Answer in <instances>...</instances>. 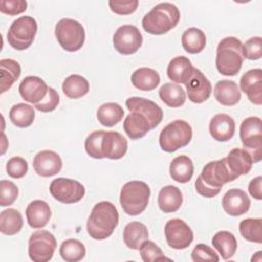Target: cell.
Instances as JSON below:
<instances>
[{
	"label": "cell",
	"instance_id": "obj_13",
	"mask_svg": "<svg viewBox=\"0 0 262 262\" xmlns=\"http://www.w3.org/2000/svg\"><path fill=\"white\" fill-rule=\"evenodd\" d=\"M165 236L168 246L175 250L186 249L193 241L191 228L179 218H173L167 221L165 225Z\"/></svg>",
	"mask_w": 262,
	"mask_h": 262
},
{
	"label": "cell",
	"instance_id": "obj_22",
	"mask_svg": "<svg viewBox=\"0 0 262 262\" xmlns=\"http://www.w3.org/2000/svg\"><path fill=\"white\" fill-rule=\"evenodd\" d=\"M26 216L32 228H42L51 217V209L45 201L35 200L27 206Z\"/></svg>",
	"mask_w": 262,
	"mask_h": 262
},
{
	"label": "cell",
	"instance_id": "obj_32",
	"mask_svg": "<svg viewBox=\"0 0 262 262\" xmlns=\"http://www.w3.org/2000/svg\"><path fill=\"white\" fill-rule=\"evenodd\" d=\"M213 247L218 251L221 258L227 260L231 258L236 251L237 242L235 236L226 230L218 231L212 238Z\"/></svg>",
	"mask_w": 262,
	"mask_h": 262
},
{
	"label": "cell",
	"instance_id": "obj_31",
	"mask_svg": "<svg viewBox=\"0 0 262 262\" xmlns=\"http://www.w3.org/2000/svg\"><path fill=\"white\" fill-rule=\"evenodd\" d=\"M159 96L161 100L170 107H180L186 100V93L184 89L175 83H165L159 89Z\"/></svg>",
	"mask_w": 262,
	"mask_h": 262
},
{
	"label": "cell",
	"instance_id": "obj_34",
	"mask_svg": "<svg viewBox=\"0 0 262 262\" xmlns=\"http://www.w3.org/2000/svg\"><path fill=\"white\" fill-rule=\"evenodd\" d=\"M23 216L19 211L8 208L0 214V231L5 235H14L23 228Z\"/></svg>",
	"mask_w": 262,
	"mask_h": 262
},
{
	"label": "cell",
	"instance_id": "obj_14",
	"mask_svg": "<svg viewBox=\"0 0 262 262\" xmlns=\"http://www.w3.org/2000/svg\"><path fill=\"white\" fill-rule=\"evenodd\" d=\"M188 99L194 103H202L206 101L212 92L211 82L199 70L193 69V72L185 83Z\"/></svg>",
	"mask_w": 262,
	"mask_h": 262
},
{
	"label": "cell",
	"instance_id": "obj_4",
	"mask_svg": "<svg viewBox=\"0 0 262 262\" xmlns=\"http://www.w3.org/2000/svg\"><path fill=\"white\" fill-rule=\"evenodd\" d=\"M149 196V186L143 181L133 180L125 183L121 188L120 204L126 214L136 216L146 209Z\"/></svg>",
	"mask_w": 262,
	"mask_h": 262
},
{
	"label": "cell",
	"instance_id": "obj_1",
	"mask_svg": "<svg viewBox=\"0 0 262 262\" xmlns=\"http://www.w3.org/2000/svg\"><path fill=\"white\" fill-rule=\"evenodd\" d=\"M119 223V213L115 205L107 201L97 203L87 220V232L93 239L110 237Z\"/></svg>",
	"mask_w": 262,
	"mask_h": 262
},
{
	"label": "cell",
	"instance_id": "obj_29",
	"mask_svg": "<svg viewBox=\"0 0 262 262\" xmlns=\"http://www.w3.org/2000/svg\"><path fill=\"white\" fill-rule=\"evenodd\" d=\"M169 172L171 178L179 183L188 182L193 175V164L189 157L178 156L172 160Z\"/></svg>",
	"mask_w": 262,
	"mask_h": 262
},
{
	"label": "cell",
	"instance_id": "obj_17",
	"mask_svg": "<svg viewBox=\"0 0 262 262\" xmlns=\"http://www.w3.org/2000/svg\"><path fill=\"white\" fill-rule=\"evenodd\" d=\"M241 90L249 100L257 105L262 104V70L252 69L246 72L239 80Z\"/></svg>",
	"mask_w": 262,
	"mask_h": 262
},
{
	"label": "cell",
	"instance_id": "obj_6",
	"mask_svg": "<svg viewBox=\"0 0 262 262\" xmlns=\"http://www.w3.org/2000/svg\"><path fill=\"white\" fill-rule=\"evenodd\" d=\"M239 138L254 163L262 158V120L259 117L246 118L239 127Z\"/></svg>",
	"mask_w": 262,
	"mask_h": 262
},
{
	"label": "cell",
	"instance_id": "obj_23",
	"mask_svg": "<svg viewBox=\"0 0 262 262\" xmlns=\"http://www.w3.org/2000/svg\"><path fill=\"white\" fill-rule=\"evenodd\" d=\"M214 96L222 105L232 106L236 104L241 98V90L234 81L220 80L214 87Z\"/></svg>",
	"mask_w": 262,
	"mask_h": 262
},
{
	"label": "cell",
	"instance_id": "obj_43",
	"mask_svg": "<svg viewBox=\"0 0 262 262\" xmlns=\"http://www.w3.org/2000/svg\"><path fill=\"white\" fill-rule=\"evenodd\" d=\"M18 196L17 186L9 180H1L0 182V206L6 207L12 205Z\"/></svg>",
	"mask_w": 262,
	"mask_h": 262
},
{
	"label": "cell",
	"instance_id": "obj_52",
	"mask_svg": "<svg viewBox=\"0 0 262 262\" xmlns=\"http://www.w3.org/2000/svg\"><path fill=\"white\" fill-rule=\"evenodd\" d=\"M256 255H257V257H252V261H255V260H258V261H261V251H258L257 253H256Z\"/></svg>",
	"mask_w": 262,
	"mask_h": 262
},
{
	"label": "cell",
	"instance_id": "obj_27",
	"mask_svg": "<svg viewBox=\"0 0 262 262\" xmlns=\"http://www.w3.org/2000/svg\"><path fill=\"white\" fill-rule=\"evenodd\" d=\"M225 159L229 169L238 177L249 173L254 163L251 155L244 148L231 149Z\"/></svg>",
	"mask_w": 262,
	"mask_h": 262
},
{
	"label": "cell",
	"instance_id": "obj_28",
	"mask_svg": "<svg viewBox=\"0 0 262 262\" xmlns=\"http://www.w3.org/2000/svg\"><path fill=\"white\" fill-rule=\"evenodd\" d=\"M147 238V227L139 221H132L124 228L123 239L125 245L131 250H138L140 245Z\"/></svg>",
	"mask_w": 262,
	"mask_h": 262
},
{
	"label": "cell",
	"instance_id": "obj_15",
	"mask_svg": "<svg viewBox=\"0 0 262 262\" xmlns=\"http://www.w3.org/2000/svg\"><path fill=\"white\" fill-rule=\"evenodd\" d=\"M33 168L39 176L51 177L60 172L62 161L57 152L45 149L34 157Z\"/></svg>",
	"mask_w": 262,
	"mask_h": 262
},
{
	"label": "cell",
	"instance_id": "obj_42",
	"mask_svg": "<svg viewBox=\"0 0 262 262\" xmlns=\"http://www.w3.org/2000/svg\"><path fill=\"white\" fill-rule=\"evenodd\" d=\"M139 253L141 259L144 262H152V261H160V260H169L164 256L162 250L151 241L145 239L139 247Z\"/></svg>",
	"mask_w": 262,
	"mask_h": 262
},
{
	"label": "cell",
	"instance_id": "obj_8",
	"mask_svg": "<svg viewBox=\"0 0 262 262\" xmlns=\"http://www.w3.org/2000/svg\"><path fill=\"white\" fill-rule=\"evenodd\" d=\"M37 21L32 16H20L9 27L7 41L16 50L28 49L34 42L37 33Z\"/></svg>",
	"mask_w": 262,
	"mask_h": 262
},
{
	"label": "cell",
	"instance_id": "obj_50",
	"mask_svg": "<svg viewBox=\"0 0 262 262\" xmlns=\"http://www.w3.org/2000/svg\"><path fill=\"white\" fill-rule=\"evenodd\" d=\"M194 186H195V190L199 194H201L202 196H205V198H214L216 196L221 188H215V187H211V186H208L201 178V176H199L195 180V183H194Z\"/></svg>",
	"mask_w": 262,
	"mask_h": 262
},
{
	"label": "cell",
	"instance_id": "obj_25",
	"mask_svg": "<svg viewBox=\"0 0 262 262\" xmlns=\"http://www.w3.org/2000/svg\"><path fill=\"white\" fill-rule=\"evenodd\" d=\"M193 69L189 58L183 55L176 56L170 60L167 68V75L172 82L185 84L190 78Z\"/></svg>",
	"mask_w": 262,
	"mask_h": 262
},
{
	"label": "cell",
	"instance_id": "obj_41",
	"mask_svg": "<svg viewBox=\"0 0 262 262\" xmlns=\"http://www.w3.org/2000/svg\"><path fill=\"white\" fill-rule=\"evenodd\" d=\"M104 130H96L90 133L85 139V150L93 159H103L101 155V139Z\"/></svg>",
	"mask_w": 262,
	"mask_h": 262
},
{
	"label": "cell",
	"instance_id": "obj_36",
	"mask_svg": "<svg viewBox=\"0 0 262 262\" xmlns=\"http://www.w3.org/2000/svg\"><path fill=\"white\" fill-rule=\"evenodd\" d=\"M20 64L10 58H4L0 61V73H1V93L7 91L13 83L20 76Z\"/></svg>",
	"mask_w": 262,
	"mask_h": 262
},
{
	"label": "cell",
	"instance_id": "obj_49",
	"mask_svg": "<svg viewBox=\"0 0 262 262\" xmlns=\"http://www.w3.org/2000/svg\"><path fill=\"white\" fill-rule=\"evenodd\" d=\"M27 5L25 0H1L0 11L8 15H16L26 11Z\"/></svg>",
	"mask_w": 262,
	"mask_h": 262
},
{
	"label": "cell",
	"instance_id": "obj_38",
	"mask_svg": "<svg viewBox=\"0 0 262 262\" xmlns=\"http://www.w3.org/2000/svg\"><path fill=\"white\" fill-rule=\"evenodd\" d=\"M9 119L11 123L19 128L31 126L35 120V110L27 103L14 104L9 111Z\"/></svg>",
	"mask_w": 262,
	"mask_h": 262
},
{
	"label": "cell",
	"instance_id": "obj_35",
	"mask_svg": "<svg viewBox=\"0 0 262 262\" xmlns=\"http://www.w3.org/2000/svg\"><path fill=\"white\" fill-rule=\"evenodd\" d=\"M96 117L102 126L113 127L123 119L124 110L116 102H105L98 107Z\"/></svg>",
	"mask_w": 262,
	"mask_h": 262
},
{
	"label": "cell",
	"instance_id": "obj_51",
	"mask_svg": "<svg viewBox=\"0 0 262 262\" xmlns=\"http://www.w3.org/2000/svg\"><path fill=\"white\" fill-rule=\"evenodd\" d=\"M261 184H262V177L261 176H257L256 178L252 179L249 183V187H248L249 192L256 200H262Z\"/></svg>",
	"mask_w": 262,
	"mask_h": 262
},
{
	"label": "cell",
	"instance_id": "obj_12",
	"mask_svg": "<svg viewBox=\"0 0 262 262\" xmlns=\"http://www.w3.org/2000/svg\"><path fill=\"white\" fill-rule=\"evenodd\" d=\"M142 35L140 31L132 25H123L117 29L113 36L115 49L124 55L135 53L142 45Z\"/></svg>",
	"mask_w": 262,
	"mask_h": 262
},
{
	"label": "cell",
	"instance_id": "obj_10",
	"mask_svg": "<svg viewBox=\"0 0 262 262\" xmlns=\"http://www.w3.org/2000/svg\"><path fill=\"white\" fill-rule=\"evenodd\" d=\"M51 195L63 204L78 203L85 195V187L77 180L59 177L51 181L49 186Z\"/></svg>",
	"mask_w": 262,
	"mask_h": 262
},
{
	"label": "cell",
	"instance_id": "obj_26",
	"mask_svg": "<svg viewBox=\"0 0 262 262\" xmlns=\"http://www.w3.org/2000/svg\"><path fill=\"white\" fill-rule=\"evenodd\" d=\"M183 202L181 190L174 185L164 186L158 195V205L164 213H173L179 210Z\"/></svg>",
	"mask_w": 262,
	"mask_h": 262
},
{
	"label": "cell",
	"instance_id": "obj_20",
	"mask_svg": "<svg viewBox=\"0 0 262 262\" xmlns=\"http://www.w3.org/2000/svg\"><path fill=\"white\" fill-rule=\"evenodd\" d=\"M251 201L246 191L238 188H231L222 198L223 210L230 216H241L250 209Z\"/></svg>",
	"mask_w": 262,
	"mask_h": 262
},
{
	"label": "cell",
	"instance_id": "obj_19",
	"mask_svg": "<svg viewBox=\"0 0 262 262\" xmlns=\"http://www.w3.org/2000/svg\"><path fill=\"white\" fill-rule=\"evenodd\" d=\"M18 91L23 99L30 103L37 104L46 96L48 86L40 77L28 76L20 82Z\"/></svg>",
	"mask_w": 262,
	"mask_h": 262
},
{
	"label": "cell",
	"instance_id": "obj_47",
	"mask_svg": "<svg viewBox=\"0 0 262 262\" xmlns=\"http://www.w3.org/2000/svg\"><path fill=\"white\" fill-rule=\"evenodd\" d=\"M59 103V95L55 89L48 87L46 96L39 103L35 104V108L42 113H49L54 111Z\"/></svg>",
	"mask_w": 262,
	"mask_h": 262
},
{
	"label": "cell",
	"instance_id": "obj_2",
	"mask_svg": "<svg viewBox=\"0 0 262 262\" xmlns=\"http://www.w3.org/2000/svg\"><path fill=\"white\" fill-rule=\"evenodd\" d=\"M180 19V12L176 5L163 2L152 7L142 18V27L151 35H163L176 27Z\"/></svg>",
	"mask_w": 262,
	"mask_h": 262
},
{
	"label": "cell",
	"instance_id": "obj_11",
	"mask_svg": "<svg viewBox=\"0 0 262 262\" xmlns=\"http://www.w3.org/2000/svg\"><path fill=\"white\" fill-rule=\"evenodd\" d=\"M200 176L208 186L215 188H221L224 184L238 178V176L229 169L225 158L206 164Z\"/></svg>",
	"mask_w": 262,
	"mask_h": 262
},
{
	"label": "cell",
	"instance_id": "obj_16",
	"mask_svg": "<svg viewBox=\"0 0 262 262\" xmlns=\"http://www.w3.org/2000/svg\"><path fill=\"white\" fill-rule=\"evenodd\" d=\"M126 106L129 110V112H138L144 117H146L151 126V129L156 128L162 122V108L156 102L149 99L133 96L126 100Z\"/></svg>",
	"mask_w": 262,
	"mask_h": 262
},
{
	"label": "cell",
	"instance_id": "obj_9",
	"mask_svg": "<svg viewBox=\"0 0 262 262\" xmlns=\"http://www.w3.org/2000/svg\"><path fill=\"white\" fill-rule=\"evenodd\" d=\"M28 246L31 260L35 262H47L53 257L56 249V239L47 230H37L31 234Z\"/></svg>",
	"mask_w": 262,
	"mask_h": 262
},
{
	"label": "cell",
	"instance_id": "obj_44",
	"mask_svg": "<svg viewBox=\"0 0 262 262\" xmlns=\"http://www.w3.org/2000/svg\"><path fill=\"white\" fill-rule=\"evenodd\" d=\"M244 57L250 60L260 59L262 56V38L259 36L252 37L243 45Z\"/></svg>",
	"mask_w": 262,
	"mask_h": 262
},
{
	"label": "cell",
	"instance_id": "obj_46",
	"mask_svg": "<svg viewBox=\"0 0 262 262\" xmlns=\"http://www.w3.org/2000/svg\"><path fill=\"white\" fill-rule=\"evenodd\" d=\"M191 259L194 262L198 261H219V257L216 252L209 246L205 244H198L192 252H191Z\"/></svg>",
	"mask_w": 262,
	"mask_h": 262
},
{
	"label": "cell",
	"instance_id": "obj_48",
	"mask_svg": "<svg viewBox=\"0 0 262 262\" xmlns=\"http://www.w3.org/2000/svg\"><path fill=\"white\" fill-rule=\"evenodd\" d=\"M108 6L111 10L117 14L120 15H127L133 13L137 6L138 1L137 0H123V1H108Z\"/></svg>",
	"mask_w": 262,
	"mask_h": 262
},
{
	"label": "cell",
	"instance_id": "obj_33",
	"mask_svg": "<svg viewBox=\"0 0 262 262\" xmlns=\"http://www.w3.org/2000/svg\"><path fill=\"white\" fill-rule=\"evenodd\" d=\"M181 44L186 52L190 54L200 53L206 46L205 33L198 28H189L183 32L181 36Z\"/></svg>",
	"mask_w": 262,
	"mask_h": 262
},
{
	"label": "cell",
	"instance_id": "obj_21",
	"mask_svg": "<svg viewBox=\"0 0 262 262\" xmlns=\"http://www.w3.org/2000/svg\"><path fill=\"white\" fill-rule=\"evenodd\" d=\"M209 131L213 139L219 142L228 141L234 135V120L229 115L217 114L210 121Z\"/></svg>",
	"mask_w": 262,
	"mask_h": 262
},
{
	"label": "cell",
	"instance_id": "obj_7",
	"mask_svg": "<svg viewBox=\"0 0 262 262\" xmlns=\"http://www.w3.org/2000/svg\"><path fill=\"white\" fill-rule=\"evenodd\" d=\"M54 33L59 45L69 52L78 51L85 42V30L83 26L72 18H62L57 21Z\"/></svg>",
	"mask_w": 262,
	"mask_h": 262
},
{
	"label": "cell",
	"instance_id": "obj_5",
	"mask_svg": "<svg viewBox=\"0 0 262 262\" xmlns=\"http://www.w3.org/2000/svg\"><path fill=\"white\" fill-rule=\"evenodd\" d=\"M191 138V126L184 120H175L162 129L159 143L164 151L174 152L177 149L186 146Z\"/></svg>",
	"mask_w": 262,
	"mask_h": 262
},
{
	"label": "cell",
	"instance_id": "obj_40",
	"mask_svg": "<svg viewBox=\"0 0 262 262\" xmlns=\"http://www.w3.org/2000/svg\"><path fill=\"white\" fill-rule=\"evenodd\" d=\"M238 229L243 237L249 242L262 243V220L261 218H247L241 221Z\"/></svg>",
	"mask_w": 262,
	"mask_h": 262
},
{
	"label": "cell",
	"instance_id": "obj_39",
	"mask_svg": "<svg viewBox=\"0 0 262 262\" xmlns=\"http://www.w3.org/2000/svg\"><path fill=\"white\" fill-rule=\"evenodd\" d=\"M59 254L67 262H78L85 257L86 249L80 241L69 238L61 243Z\"/></svg>",
	"mask_w": 262,
	"mask_h": 262
},
{
	"label": "cell",
	"instance_id": "obj_30",
	"mask_svg": "<svg viewBox=\"0 0 262 262\" xmlns=\"http://www.w3.org/2000/svg\"><path fill=\"white\" fill-rule=\"evenodd\" d=\"M131 83L141 91H150L160 84V75L154 69L139 68L131 75Z\"/></svg>",
	"mask_w": 262,
	"mask_h": 262
},
{
	"label": "cell",
	"instance_id": "obj_37",
	"mask_svg": "<svg viewBox=\"0 0 262 262\" xmlns=\"http://www.w3.org/2000/svg\"><path fill=\"white\" fill-rule=\"evenodd\" d=\"M89 91L88 81L80 75H71L62 83V92L72 99H78L86 95Z\"/></svg>",
	"mask_w": 262,
	"mask_h": 262
},
{
	"label": "cell",
	"instance_id": "obj_3",
	"mask_svg": "<svg viewBox=\"0 0 262 262\" xmlns=\"http://www.w3.org/2000/svg\"><path fill=\"white\" fill-rule=\"evenodd\" d=\"M244 58L243 44L239 39L225 37L218 43L215 63L221 75H236L242 69Z\"/></svg>",
	"mask_w": 262,
	"mask_h": 262
},
{
	"label": "cell",
	"instance_id": "obj_45",
	"mask_svg": "<svg viewBox=\"0 0 262 262\" xmlns=\"http://www.w3.org/2000/svg\"><path fill=\"white\" fill-rule=\"evenodd\" d=\"M6 172L11 178H23L28 172V163L21 157H13L6 164Z\"/></svg>",
	"mask_w": 262,
	"mask_h": 262
},
{
	"label": "cell",
	"instance_id": "obj_18",
	"mask_svg": "<svg viewBox=\"0 0 262 262\" xmlns=\"http://www.w3.org/2000/svg\"><path fill=\"white\" fill-rule=\"evenodd\" d=\"M128 148L127 139L119 132L104 131L101 139V155L102 158L111 160L122 159Z\"/></svg>",
	"mask_w": 262,
	"mask_h": 262
},
{
	"label": "cell",
	"instance_id": "obj_24",
	"mask_svg": "<svg viewBox=\"0 0 262 262\" xmlns=\"http://www.w3.org/2000/svg\"><path fill=\"white\" fill-rule=\"evenodd\" d=\"M123 128L128 137L133 140L142 138L147 132L152 130L146 117L138 112H130L124 120Z\"/></svg>",
	"mask_w": 262,
	"mask_h": 262
}]
</instances>
